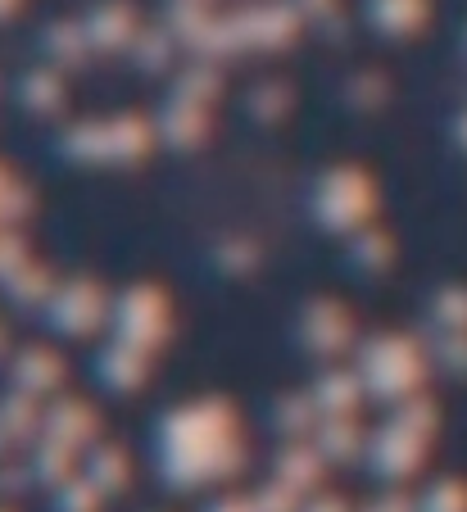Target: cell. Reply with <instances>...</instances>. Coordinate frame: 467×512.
I'll return each instance as SVG.
<instances>
[{
    "label": "cell",
    "mask_w": 467,
    "mask_h": 512,
    "mask_svg": "<svg viewBox=\"0 0 467 512\" xmlns=\"http://www.w3.org/2000/svg\"><path fill=\"white\" fill-rule=\"evenodd\" d=\"M155 463L159 481L173 494H195L205 485L236 481L250 463L236 408L227 399L209 395L164 413L155 431Z\"/></svg>",
    "instance_id": "1"
},
{
    "label": "cell",
    "mask_w": 467,
    "mask_h": 512,
    "mask_svg": "<svg viewBox=\"0 0 467 512\" xmlns=\"http://www.w3.org/2000/svg\"><path fill=\"white\" fill-rule=\"evenodd\" d=\"M354 368H359L368 399L377 404H399L404 395L422 386L427 377V354L418 349V340L395 336V331H381L354 345Z\"/></svg>",
    "instance_id": "2"
},
{
    "label": "cell",
    "mask_w": 467,
    "mask_h": 512,
    "mask_svg": "<svg viewBox=\"0 0 467 512\" xmlns=\"http://www.w3.org/2000/svg\"><path fill=\"white\" fill-rule=\"evenodd\" d=\"M309 213L322 232L350 236V232H359V227L372 223V213H377V186H372V177L363 173V168L336 164L313 182Z\"/></svg>",
    "instance_id": "3"
},
{
    "label": "cell",
    "mask_w": 467,
    "mask_h": 512,
    "mask_svg": "<svg viewBox=\"0 0 467 512\" xmlns=\"http://www.w3.org/2000/svg\"><path fill=\"white\" fill-rule=\"evenodd\" d=\"M109 336L123 340V345H137L146 354L168 345L173 336V309H168V295L150 281L141 286H127L114 295V309H109Z\"/></svg>",
    "instance_id": "4"
},
{
    "label": "cell",
    "mask_w": 467,
    "mask_h": 512,
    "mask_svg": "<svg viewBox=\"0 0 467 512\" xmlns=\"http://www.w3.org/2000/svg\"><path fill=\"white\" fill-rule=\"evenodd\" d=\"M109 309H114V300L105 295L100 281L69 277V281H59L55 286V295L46 300L41 318H46V327L55 331V336L87 340V336H96L100 327H109Z\"/></svg>",
    "instance_id": "5"
},
{
    "label": "cell",
    "mask_w": 467,
    "mask_h": 512,
    "mask_svg": "<svg viewBox=\"0 0 467 512\" xmlns=\"http://www.w3.org/2000/svg\"><path fill=\"white\" fill-rule=\"evenodd\" d=\"M422 458H427V435H413L409 426L386 422L368 435L363 463H368V476H377L381 485H395V481H409L422 467Z\"/></svg>",
    "instance_id": "6"
},
{
    "label": "cell",
    "mask_w": 467,
    "mask_h": 512,
    "mask_svg": "<svg viewBox=\"0 0 467 512\" xmlns=\"http://www.w3.org/2000/svg\"><path fill=\"white\" fill-rule=\"evenodd\" d=\"M295 340L309 349L313 358H341L345 349H354V318L345 304L336 300H309L300 309V322H295Z\"/></svg>",
    "instance_id": "7"
},
{
    "label": "cell",
    "mask_w": 467,
    "mask_h": 512,
    "mask_svg": "<svg viewBox=\"0 0 467 512\" xmlns=\"http://www.w3.org/2000/svg\"><path fill=\"white\" fill-rule=\"evenodd\" d=\"M241 19L245 50H286L300 32L304 14L295 10V0H268V5H250L236 14Z\"/></svg>",
    "instance_id": "8"
},
{
    "label": "cell",
    "mask_w": 467,
    "mask_h": 512,
    "mask_svg": "<svg viewBox=\"0 0 467 512\" xmlns=\"http://www.w3.org/2000/svg\"><path fill=\"white\" fill-rule=\"evenodd\" d=\"M41 435L64 440L69 449L87 454V449L100 440V417H96V408L82 404L78 395H55L46 404V413H41Z\"/></svg>",
    "instance_id": "9"
},
{
    "label": "cell",
    "mask_w": 467,
    "mask_h": 512,
    "mask_svg": "<svg viewBox=\"0 0 467 512\" xmlns=\"http://www.w3.org/2000/svg\"><path fill=\"white\" fill-rule=\"evenodd\" d=\"M82 28H87L91 50L118 55V50H132V41H137V32H141V19L127 0H100L96 10H87Z\"/></svg>",
    "instance_id": "10"
},
{
    "label": "cell",
    "mask_w": 467,
    "mask_h": 512,
    "mask_svg": "<svg viewBox=\"0 0 467 512\" xmlns=\"http://www.w3.org/2000/svg\"><path fill=\"white\" fill-rule=\"evenodd\" d=\"M10 386L32 399H55L64 386V358L46 345H28L10 358Z\"/></svg>",
    "instance_id": "11"
},
{
    "label": "cell",
    "mask_w": 467,
    "mask_h": 512,
    "mask_svg": "<svg viewBox=\"0 0 467 512\" xmlns=\"http://www.w3.org/2000/svg\"><path fill=\"white\" fill-rule=\"evenodd\" d=\"M150 358L155 354H146V349H137V345L109 340L96 354V381L105 390H114V395H132V390H141L150 381Z\"/></svg>",
    "instance_id": "12"
},
{
    "label": "cell",
    "mask_w": 467,
    "mask_h": 512,
    "mask_svg": "<svg viewBox=\"0 0 467 512\" xmlns=\"http://www.w3.org/2000/svg\"><path fill=\"white\" fill-rule=\"evenodd\" d=\"M155 132L168 150H195L209 136V105H191V100L168 96L164 109L155 114Z\"/></svg>",
    "instance_id": "13"
},
{
    "label": "cell",
    "mask_w": 467,
    "mask_h": 512,
    "mask_svg": "<svg viewBox=\"0 0 467 512\" xmlns=\"http://www.w3.org/2000/svg\"><path fill=\"white\" fill-rule=\"evenodd\" d=\"M313 404H318L322 417H345V413H359L363 399H368V386H363L359 368H327L318 372V381L309 386Z\"/></svg>",
    "instance_id": "14"
},
{
    "label": "cell",
    "mask_w": 467,
    "mask_h": 512,
    "mask_svg": "<svg viewBox=\"0 0 467 512\" xmlns=\"http://www.w3.org/2000/svg\"><path fill=\"white\" fill-rule=\"evenodd\" d=\"M327 458H322V449L313 445V440H286L282 454L273 458V476L282 485H291V490L300 494H313L322 490V476H327Z\"/></svg>",
    "instance_id": "15"
},
{
    "label": "cell",
    "mask_w": 467,
    "mask_h": 512,
    "mask_svg": "<svg viewBox=\"0 0 467 512\" xmlns=\"http://www.w3.org/2000/svg\"><path fill=\"white\" fill-rule=\"evenodd\" d=\"M309 440L322 449V458H327V463H336V467H350V463H359V458L368 454V431L354 422V413L322 417V422L313 426Z\"/></svg>",
    "instance_id": "16"
},
{
    "label": "cell",
    "mask_w": 467,
    "mask_h": 512,
    "mask_svg": "<svg viewBox=\"0 0 467 512\" xmlns=\"http://www.w3.org/2000/svg\"><path fill=\"white\" fill-rule=\"evenodd\" d=\"M19 105L32 118H55L69 105V87H64V68L46 64V68H28L19 78Z\"/></svg>",
    "instance_id": "17"
},
{
    "label": "cell",
    "mask_w": 467,
    "mask_h": 512,
    "mask_svg": "<svg viewBox=\"0 0 467 512\" xmlns=\"http://www.w3.org/2000/svg\"><path fill=\"white\" fill-rule=\"evenodd\" d=\"M82 476H87L105 499H114V494H123L127 485H132V458H127V449L109 445V440H96V445L82 454Z\"/></svg>",
    "instance_id": "18"
},
{
    "label": "cell",
    "mask_w": 467,
    "mask_h": 512,
    "mask_svg": "<svg viewBox=\"0 0 467 512\" xmlns=\"http://www.w3.org/2000/svg\"><path fill=\"white\" fill-rule=\"evenodd\" d=\"M155 123L141 114H118L109 118V159H114L118 168L127 164H141V159L155 150Z\"/></svg>",
    "instance_id": "19"
},
{
    "label": "cell",
    "mask_w": 467,
    "mask_h": 512,
    "mask_svg": "<svg viewBox=\"0 0 467 512\" xmlns=\"http://www.w3.org/2000/svg\"><path fill=\"white\" fill-rule=\"evenodd\" d=\"M363 19L381 37H409L427 23V0H363Z\"/></svg>",
    "instance_id": "20"
},
{
    "label": "cell",
    "mask_w": 467,
    "mask_h": 512,
    "mask_svg": "<svg viewBox=\"0 0 467 512\" xmlns=\"http://www.w3.org/2000/svg\"><path fill=\"white\" fill-rule=\"evenodd\" d=\"M59 155L73 159V164H114L109 159V118L69 123L59 132Z\"/></svg>",
    "instance_id": "21"
},
{
    "label": "cell",
    "mask_w": 467,
    "mask_h": 512,
    "mask_svg": "<svg viewBox=\"0 0 467 512\" xmlns=\"http://www.w3.org/2000/svg\"><path fill=\"white\" fill-rule=\"evenodd\" d=\"M268 422H273V431L282 435V440H309L313 426L322 422V413H318V404H313L309 390H286V395L273 399Z\"/></svg>",
    "instance_id": "22"
},
{
    "label": "cell",
    "mask_w": 467,
    "mask_h": 512,
    "mask_svg": "<svg viewBox=\"0 0 467 512\" xmlns=\"http://www.w3.org/2000/svg\"><path fill=\"white\" fill-rule=\"evenodd\" d=\"M32 476H37V485H46V490H59V485L69 481V476H78V449H69L64 440H50V435H37L32 440Z\"/></svg>",
    "instance_id": "23"
},
{
    "label": "cell",
    "mask_w": 467,
    "mask_h": 512,
    "mask_svg": "<svg viewBox=\"0 0 467 512\" xmlns=\"http://www.w3.org/2000/svg\"><path fill=\"white\" fill-rule=\"evenodd\" d=\"M345 259H350V268L363 272V277H381V272L395 263V241H390V232L368 223V227H359V232H350Z\"/></svg>",
    "instance_id": "24"
},
{
    "label": "cell",
    "mask_w": 467,
    "mask_h": 512,
    "mask_svg": "<svg viewBox=\"0 0 467 512\" xmlns=\"http://www.w3.org/2000/svg\"><path fill=\"white\" fill-rule=\"evenodd\" d=\"M41 55L55 68H78L82 59L91 55V41L82 19H55L46 32H41Z\"/></svg>",
    "instance_id": "25"
},
{
    "label": "cell",
    "mask_w": 467,
    "mask_h": 512,
    "mask_svg": "<svg viewBox=\"0 0 467 512\" xmlns=\"http://www.w3.org/2000/svg\"><path fill=\"white\" fill-rule=\"evenodd\" d=\"M218 91H223V73H218V64L214 59L191 55V64L173 78V91H168V96L191 100V105H214Z\"/></svg>",
    "instance_id": "26"
},
{
    "label": "cell",
    "mask_w": 467,
    "mask_h": 512,
    "mask_svg": "<svg viewBox=\"0 0 467 512\" xmlns=\"http://www.w3.org/2000/svg\"><path fill=\"white\" fill-rule=\"evenodd\" d=\"M55 286H59V281L50 277L41 263L28 259L10 281H5V300H10L14 309H46V300L55 295Z\"/></svg>",
    "instance_id": "27"
},
{
    "label": "cell",
    "mask_w": 467,
    "mask_h": 512,
    "mask_svg": "<svg viewBox=\"0 0 467 512\" xmlns=\"http://www.w3.org/2000/svg\"><path fill=\"white\" fill-rule=\"evenodd\" d=\"M177 50H182V41L173 37V28H168V23H159V28H141L127 55H132V64H137L141 73H164V68L173 64Z\"/></svg>",
    "instance_id": "28"
},
{
    "label": "cell",
    "mask_w": 467,
    "mask_h": 512,
    "mask_svg": "<svg viewBox=\"0 0 467 512\" xmlns=\"http://www.w3.org/2000/svg\"><path fill=\"white\" fill-rule=\"evenodd\" d=\"M41 413H46L41 399L23 395V390H14V386L0 395V422L10 426V435L19 440V445H32V440L41 435Z\"/></svg>",
    "instance_id": "29"
},
{
    "label": "cell",
    "mask_w": 467,
    "mask_h": 512,
    "mask_svg": "<svg viewBox=\"0 0 467 512\" xmlns=\"http://www.w3.org/2000/svg\"><path fill=\"white\" fill-rule=\"evenodd\" d=\"M291 87H286L282 78H263L250 87V96H245V109H250L254 123H282L286 114H291Z\"/></svg>",
    "instance_id": "30"
},
{
    "label": "cell",
    "mask_w": 467,
    "mask_h": 512,
    "mask_svg": "<svg viewBox=\"0 0 467 512\" xmlns=\"http://www.w3.org/2000/svg\"><path fill=\"white\" fill-rule=\"evenodd\" d=\"M341 96L350 109L368 114V109H381L390 100V82H386V73H377V68H363V73H354V78L345 82Z\"/></svg>",
    "instance_id": "31"
},
{
    "label": "cell",
    "mask_w": 467,
    "mask_h": 512,
    "mask_svg": "<svg viewBox=\"0 0 467 512\" xmlns=\"http://www.w3.org/2000/svg\"><path fill=\"white\" fill-rule=\"evenodd\" d=\"M105 508V494L87 481V476H69V481L50 490V512H100Z\"/></svg>",
    "instance_id": "32"
},
{
    "label": "cell",
    "mask_w": 467,
    "mask_h": 512,
    "mask_svg": "<svg viewBox=\"0 0 467 512\" xmlns=\"http://www.w3.org/2000/svg\"><path fill=\"white\" fill-rule=\"evenodd\" d=\"M390 422H399V426H409L413 435H427L431 440V431H436V422H440V413H436V404H431L422 390H413V395H404L395 404V413H390Z\"/></svg>",
    "instance_id": "33"
},
{
    "label": "cell",
    "mask_w": 467,
    "mask_h": 512,
    "mask_svg": "<svg viewBox=\"0 0 467 512\" xmlns=\"http://www.w3.org/2000/svg\"><path fill=\"white\" fill-rule=\"evenodd\" d=\"M214 263L227 277H245V272L259 268V245H254L250 236H227V241H218Z\"/></svg>",
    "instance_id": "34"
},
{
    "label": "cell",
    "mask_w": 467,
    "mask_h": 512,
    "mask_svg": "<svg viewBox=\"0 0 467 512\" xmlns=\"http://www.w3.org/2000/svg\"><path fill=\"white\" fill-rule=\"evenodd\" d=\"M418 512H467V485L463 481H436L418 494Z\"/></svg>",
    "instance_id": "35"
},
{
    "label": "cell",
    "mask_w": 467,
    "mask_h": 512,
    "mask_svg": "<svg viewBox=\"0 0 467 512\" xmlns=\"http://www.w3.org/2000/svg\"><path fill=\"white\" fill-rule=\"evenodd\" d=\"M250 499H254V512H300L304 494H300V490H291V485H282V481L273 476V481L259 485V490H254Z\"/></svg>",
    "instance_id": "36"
},
{
    "label": "cell",
    "mask_w": 467,
    "mask_h": 512,
    "mask_svg": "<svg viewBox=\"0 0 467 512\" xmlns=\"http://www.w3.org/2000/svg\"><path fill=\"white\" fill-rule=\"evenodd\" d=\"M431 313H436V322L445 331H467V295L463 290H440Z\"/></svg>",
    "instance_id": "37"
},
{
    "label": "cell",
    "mask_w": 467,
    "mask_h": 512,
    "mask_svg": "<svg viewBox=\"0 0 467 512\" xmlns=\"http://www.w3.org/2000/svg\"><path fill=\"white\" fill-rule=\"evenodd\" d=\"M32 485H37V476H32L28 458H23V463H14V458L5 463V458H0V499H23Z\"/></svg>",
    "instance_id": "38"
},
{
    "label": "cell",
    "mask_w": 467,
    "mask_h": 512,
    "mask_svg": "<svg viewBox=\"0 0 467 512\" xmlns=\"http://www.w3.org/2000/svg\"><path fill=\"white\" fill-rule=\"evenodd\" d=\"M28 263V241L14 227H0V286Z\"/></svg>",
    "instance_id": "39"
},
{
    "label": "cell",
    "mask_w": 467,
    "mask_h": 512,
    "mask_svg": "<svg viewBox=\"0 0 467 512\" xmlns=\"http://www.w3.org/2000/svg\"><path fill=\"white\" fill-rule=\"evenodd\" d=\"M32 191L23 182H14L10 191H5V200H0V218H5V227H19V223H28L32 218Z\"/></svg>",
    "instance_id": "40"
},
{
    "label": "cell",
    "mask_w": 467,
    "mask_h": 512,
    "mask_svg": "<svg viewBox=\"0 0 467 512\" xmlns=\"http://www.w3.org/2000/svg\"><path fill=\"white\" fill-rule=\"evenodd\" d=\"M436 358H440V368L467 372V336H463V331H449V336L436 345Z\"/></svg>",
    "instance_id": "41"
},
{
    "label": "cell",
    "mask_w": 467,
    "mask_h": 512,
    "mask_svg": "<svg viewBox=\"0 0 467 512\" xmlns=\"http://www.w3.org/2000/svg\"><path fill=\"white\" fill-rule=\"evenodd\" d=\"M300 512H359V508H354L345 494H336V490H313V494H304Z\"/></svg>",
    "instance_id": "42"
},
{
    "label": "cell",
    "mask_w": 467,
    "mask_h": 512,
    "mask_svg": "<svg viewBox=\"0 0 467 512\" xmlns=\"http://www.w3.org/2000/svg\"><path fill=\"white\" fill-rule=\"evenodd\" d=\"M359 512H418V499H409V494H399V490H386L363 503Z\"/></svg>",
    "instance_id": "43"
},
{
    "label": "cell",
    "mask_w": 467,
    "mask_h": 512,
    "mask_svg": "<svg viewBox=\"0 0 467 512\" xmlns=\"http://www.w3.org/2000/svg\"><path fill=\"white\" fill-rule=\"evenodd\" d=\"M295 10H300L309 23H322V19H331V14L341 10V0H295Z\"/></svg>",
    "instance_id": "44"
},
{
    "label": "cell",
    "mask_w": 467,
    "mask_h": 512,
    "mask_svg": "<svg viewBox=\"0 0 467 512\" xmlns=\"http://www.w3.org/2000/svg\"><path fill=\"white\" fill-rule=\"evenodd\" d=\"M205 512H254V499L250 494H223V499H214Z\"/></svg>",
    "instance_id": "45"
},
{
    "label": "cell",
    "mask_w": 467,
    "mask_h": 512,
    "mask_svg": "<svg viewBox=\"0 0 467 512\" xmlns=\"http://www.w3.org/2000/svg\"><path fill=\"white\" fill-rule=\"evenodd\" d=\"M14 445H19V440H14V435H10V426L0 422V458L10 454V449H14Z\"/></svg>",
    "instance_id": "46"
},
{
    "label": "cell",
    "mask_w": 467,
    "mask_h": 512,
    "mask_svg": "<svg viewBox=\"0 0 467 512\" xmlns=\"http://www.w3.org/2000/svg\"><path fill=\"white\" fill-rule=\"evenodd\" d=\"M10 186H14V177L5 173V164H0V200H5V191H10ZM0 223H5V218H0Z\"/></svg>",
    "instance_id": "47"
},
{
    "label": "cell",
    "mask_w": 467,
    "mask_h": 512,
    "mask_svg": "<svg viewBox=\"0 0 467 512\" xmlns=\"http://www.w3.org/2000/svg\"><path fill=\"white\" fill-rule=\"evenodd\" d=\"M14 10H19V0H0V19H10Z\"/></svg>",
    "instance_id": "48"
},
{
    "label": "cell",
    "mask_w": 467,
    "mask_h": 512,
    "mask_svg": "<svg viewBox=\"0 0 467 512\" xmlns=\"http://www.w3.org/2000/svg\"><path fill=\"white\" fill-rule=\"evenodd\" d=\"M10 354V331H5V322H0V358Z\"/></svg>",
    "instance_id": "49"
},
{
    "label": "cell",
    "mask_w": 467,
    "mask_h": 512,
    "mask_svg": "<svg viewBox=\"0 0 467 512\" xmlns=\"http://www.w3.org/2000/svg\"><path fill=\"white\" fill-rule=\"evenodd\" d=\"M168 5H214V0H168Z\"/></svg>",
    "instance_id": "50"
},
{
    "label": "cell",
    "mask_w": 467,
    "mask_h": 512,
    "mask_svg": "<svg viewBox=\"0 0 467 512\" xmlns=\"http://www.w3.org/2000/svg\"><path fill=\"white\" fill-rule=\"evenodd\" d=\"M458 136H463V141H467V118H463V123H458Z\"/></svg>",
    "instance_id": "51"
},
{
    "label": "cell",
    "mask_w": 467,
    "mask_h": 512,
    "mask_svg": "<svg viewBox=\"0 0 467 512\" xmlns=\"http://www.w3.org/2000/svg\"><path fill=\"white\" fill-rule=\"evenodd\" d=\"M0 512H14V508H5V503H0Z\"/></svg>",
    "instance_id": "52"
},
{
    "label": "cell",
    "mask_w": 467,
    "mask_h": 512,
    "mask_svg": "<svg viewBox=\"0 0 467 512\" xmlns=\"http://www.w3.org/2000/svg\"><path fill=\"white\" fill-rule=\"evenodd\" d=\"M0 227H5V223H0Z\"/></svg>",
    "instance_id": "53"
}]
</instances>
